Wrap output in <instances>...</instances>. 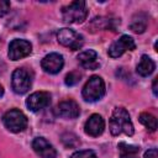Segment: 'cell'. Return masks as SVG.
<instances>
[{
  "label": "cell",
  "instance_id": "cell-23",
  "mask_svg": "<svg viewBox=\"0 0 158 158\" xmlns=\"http://www.w3.org/2000/svg\"><path fill=\"white\" fill-rule=\"evenodd\" d=\"M143 158H158V151H157L156 148L148 149V151L144 153Z\"/></svg>",
  "mask_w": 158,
  "mask_h": 158
},
{
  "label": "cell",
  "instance_id": "cell-21",
  "mask_svg": "<svg viewBox=\"0 0 158 158\" xmlns=\"http://www.w3.org/2000/svg\"><path fill=\"white\" fill-rule=\"evenodd\" d=\"M72 158H96V154L90 149H84V151H78L73 153Z\"/></svg>",
  "mask_w": 158,
  "mask_h": 158
},
{
  "label": "cell",
  "instance_id": "cell-19",
  "mask_svg": "<svg viewBox=\"0 0 158 158\" xmlns=\"http://www.w3.org/2000/svg\"><path fill=\"white\" fill-rule=\"evenodd\" d=\"M62 142H63V144H64L65 147H69V148L78 147L79 143H80L79 138H78L74 133H72V132H65V133H63V135H62Z\"/></svg>",
  "mask_w": 158,
  "mask_h": 158
},
{
  "label": "cell",
  "instance_id": "cell-15",
  "mask_svg": "<svg viewBox=\"0 0 158 158\" xmlns=\"http://www.w3.org/2000/svg\"><path fill=\"white\" fill-rule=\"evenodd\" d=\"M154 68H156L154 62H153L148 56L143 54V56L141 57L139 63L137 64L136 72H137L141 77H148V75H151V74L153 73Z\"/></svg>",
  "mask_w": 158,
  "mask_h": 158
},
{
  "label": "cell",
  "instance_id": "cell-13",
  "mask_svg": "<svg viewBox=\"0 0 158 158\" xmlns=\"http://www.w3.org/2000/svg\"><path fill=\"white\" fill-rule=\"evenodd\" d=\"M56 112L58 116L64 117V118H75L80 114L79 105L74 100H64L58 104Z\"/></svg>",
  "mask_w": 158,
  "mask_h": 158
},
{
  "label": "cell",
  "instance_id": "cell-5",
  "mask_svg": "<svg viewBox=\"0 0 158 158\" xmlns=\"http://www.w3.org/2000/svg\"><path fill=\"white\" fill-rule=\"evenodd\" d=\"M11 85L14 91L19 95L27 93L32 85V73L26 68H17L12 73Z\"/></svg>",
  "mask_w": 158,
  "mask_h": 158
},
{
  "label": "cell",
  "instance_id": "cell-24",
  "mask_svg": "<svg viewBox=\"0 0 158 158\" xmlns=\"http://www.w3.org/2000/svg\"><path fill=\"white\" fill-rule=\"evenodd\" d=\"M157 81H158V79L156 78V79L153 80V84H152V90H153V94H154V96H157V95H158V89H157Z\"/></svg>",
  "mask_w": 158,
  "mask_h": 158
},
{
  "label": "cell",
  "instance_id": "cell-1",
  "mask_svg": "<svg viewBox=\"0 0 158 158\" xmlns=\"http://www.w3.org/2000/svg\"><path fill=\"white\" fill-rule=\"evenodd\" d=\"M110 132L112 136H118L121 133H125L127 136H132L135 130L132 121L130 118V114L123 107H115L110 121H109Z\"/></svg>",
  "mask_w": 158,
  "mask_h": 158
},
{
  "label": "cell",
  "instance_id": "cell-7",
  "mask_svg": "<svg viewBox=\"0 0 158 158\" xmlns=\"http://www.w3.org/2000/svg\"><path fill=\"white\" fill-rule=\"evenodd\" d=\"M136 48V43L132 37L123 35L118 40H116L109 48L107 53L111 58H118L127 51H133Z\"/></svg>",
  "mask_w": 158,
  "mask_h": 158
},
{
  "label": "cell",
  "instance_id": "cell-17",
  "mask_svg": "<svg viewBox=\"0 0 158 158\" xmlns=\"http://www.w3.org/2000/svg\"><path fill=\"white\" fill-rule=\"evenodd\" d=\"M147 21H148L147 16L144 14H138L133 17V20L130 25V28L136 33H142L147 28Z\"/></svg>",
  "mask_w": 158,
  "mask_h": 158
},
{
  "label": "cell",
  "instance_id": "cell-6",
  "mask_svg": "<svg viewBox=\"0 0 158 158\" xmlns=\"http://www.w3.org/2000/svg\"><path fill=\"white\" fill-rule=\"evenodd\" d=\"M57 40L58 42L64 46V47H68L69 49H79L83 47V43H84V40H83V36L79 35L78 32L70 30V28H62L58 31L57 33Z\"/></svg>",
  "mask_w": 158,
  "mask_h": 158
},
{
  "label": "cell",
  "instance_id": "cell-18",
  "mask_svg": "<svg viewBox=\"0 0 158 158\" xmlns=\"http://www.w3.org/2000/svg\"><path fill=\"white\" fill-rule=\"evenodd\" d=\"M138 120H139V122L143 125V126H146L149 131H152V132H154L156 130H157V118L152 115V114H148V112H142L141 115H139V117H138Z\"/></svg>",
  "mask_w": 158,
  "mask_h": 158
},
{
  "label": "cell",
  "instance_id": "cell-10",
  "mask_svg": "<svg viewBox=\"0 0 158 158\" xmlns=\"http://www.w3.org/2000/svg\"><path fill=\"white\" fill-rule=\"evenodd\" d=\"M42 69L49 74H57L64 65V59L59 53H49L41 62Z\"/></svg>",
  "mask_w": 158,
  "mask_h": 158
},
{
  "label": "cell",
  "instance_id": "cell-2",
  "mask_svg": "<svg viewBox=\"0 0 158 158\" xmlns=\"http://www.w3.org/2000/svg\"><path fill=\"white\" fill-rule=\"evenodd\" d=\"M88 16L86 4L83 0L72 1L69 5L62 7V17L67 23H81Z\"/></svg>",
  "mask_w": 158,
  "mask_h": 158
},
{
  "label": "cell",
  "instance_id": "cell-14",
  "mask_svg": "<svg viewBox=\"0 0 158 158\" xmlns=\"http://www.w3.org/2000/svg\"><path fill=\"white\" fill-rule=\"evenodd\" d=\"M78 60L80 65L85 69H98L100 65L98 62V53L93 49H88V51L79 53Z\"/></svg>",
  "mask_w": 158,
  "mask_h": 158
},
{
  "label": "cell",
  "instance_id": "cell-3",
  "mask_svg": "<svg viewBox=\"0 0 158 158\" xmlns=\"http://www.w3.org/2000/svg\"><path fill=\"white\" fill-rule=\"evenodd\" d=\"M81 95H83L84 100L89 101V102H94V101L100 100L105 95L104 80L98 75H93L91 78H89V80L84 85Z\"/></svg>",
  "mask_w": 158,
  "mask_h": 158
},
{
  "label": "cell",
  "instance_id": "cell-22",
  "mask_svg": "<svg viewBox=\"0 0 158 158\" xmlns=\"http://www.w3.org/2000/svg\"><path fill=\"white\" fill-rule=\"evenodd\" d=\"M10 10V2L7 0H0V17L6 15Z\"/></svg>",
  "mask_w": 158,
  "mask_h": 158
},
{
  "label": "cell",
  "instance_id": "cell-16",
  "mask_svg": "<svg viewBox=\"0 0 158 158\" xmlns=\"http://www.w3.org/2000/svg\"><path fill=\"white\" fill-rule=\"evenodd\" d=\"M117 147L120 152V158H138L139 147L128 144L126 142H120Z\"/></svg>",
  "mask_w": 158,
  "mask_h": 158
},
{
  "label": "cell",
  "instance_id": "cell-25",
  "mask_svg": "<svg viewBox=\"0 0 158 158\" xmlns=\"http://www.w3.org/2000/svg\"><path fill=\"white\" fill-rule=\"evenodd\" d=\"M4 95V88H2V85L0 84V98Z\"/></svg>",
  "mask_w": 158,
  "mask_h": 158
},
{
  "label": "cell",
  "instance_id": "cell-20",
  "mask_svg": "<svg viewBox=\"0 0 158 158\" xmlns=\"http://www.w3.org/2000/svg\"><path fill=\"white\" fill-rule=\"evenodd\" d=\"M80 77H81V74H80L79 72L73 70V72H70V73H68V74H67V77H65V79H64V81H65V84H67L68 86H72V85H75L77 83H79Z\"/></svg>",
  "mask_w": 158,
  "mask_h": 158
},
{
  "label": "cell",
  "instance_id": "cell-8",
  "mask_svg": "<svg viewBox=\"0 0 158 158\" xmlns=\"http://www.w3.org/2000/svg\"><path fill=\"white\" fill-rule=\"evenodd\" d=\"M32 51V46L26 40H14L9 46V58L11 60H19L27 57Z\"/></svg>",
  "mask_w": 158,
  "mask_h": 158
},
{
  "label": "cell",
  "instance_id": "cell-4",
  "mask_svg": "<svg viewBox=\"0 0 158 158\" xmlns=\"http://www.w3.org/2000/svg\"><path fill=\"white\" fill-rule=\"evenodd\" d=\"M2 122H4L5 127L14 133L21 132L27 127L26 115L17 109H12V110L6 111L5 115L2 116Z\"/></svg>",
  "mask_w": 158,
  "mask_h": 158
},
{
  "label": "cell",
  "instance_id": "cell-9",
  "mask_svg": "<svg viewBox=\"0 0 158 158\" xmlns=\"http://www.w3.org/2000/svg\"><path fill=\"white\" fill-rule=\"evenodd\" d=\"M49 104H51V95L47 91H36L31 94L26 100V106L33 112L47 107Z\"/></svg>",
  "mask_w": 158,
  "mask_h": 158
},
{
  "label": "cell",
  "instance_id": "cell-11",
  "mask_svg": "<svg viewBox=\"0 0 158 158\" xmlns=\"http://www.w3.org/2000/svg\"><path fill=\"white\" fill-rule=\"evenodd\" d=\"M33 151L40 156V158H57V152L53 146L43 137H37L32 142Z\"/></svg>",
  "mask_w": 158,
  "mask_h": 158
},
{
  "label": "cell",
  "instance_id": "cell-12",
  "mask_svg": "<svg viewBox=\"0 0 158 158\" xmlns=\"http://www.w3.org/2000/svg\"><path fill=\"white\" fill-rule=\"evenodd\" d=\"M105 128V121L99 114H93L85 122L84 131L86 135L91 137H98L104 132Z\"/></svg>",
  "mask_w": 158,
  "mask_h": 158
}]
</instances>
